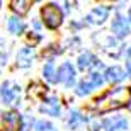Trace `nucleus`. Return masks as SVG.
Listing matches in <instances>:
<instances>
[{
  "mask_svg": "<svg viewBox=\"0 0 131 131\" xmlns=\"http://www.w3.org/2000/svg\"><path fill=\"white\" fill-rule=\"evenodd\" d=\"M126 67H128V72H129V75H131V61H128Z\"/></svg>",
  "mask_w": 131,
  "mask_h": 131,
  "instance_id": "nucleus-21",
  "label": "nucleus"
},
{
  "mask_svg": "<svg viewBox=\"0 0 131 131\" xmlns=\"http://www.w3.org/2000/svg\"><path fill=\"white\" fill-rule=\"evenodd\" d=\"M112 32L116 34L117 38H124L129 34V24L126 22V19H123L121 15H117L116 19L112 20Z\"/></svg>",
  "mask_w": 131,
  "mask_h": 131,
  "instance_id": "nucleus-6",
  "label": "nucleus"
},
{
  "mask_svg": "<svg viewBox=\"0 0 131 131\" xmlns=\"http://www.w3.org/2000/svg\"><path fill=\"white\" fill-rule=\"evenodd\" d=\"M128 56H129V58H131V48L128 49Z\"/></svg>",
  "mask_w": 131,
  "mask_h": 131,
  "instance_id": "nucleus-22",
  "label": "nucleus"
},
{
  "mask_svg": "<svg viewBox=\"0 0 131 131\" xmlns=\"http://www.w3.org/2000/svg\"><path fill=\"white\" fill-rule=\"evenodd\" d=\"M129 20H131V9H129Z\"/></svg>",
  "mask_w": 131,
  "mask_h": 131,
  "instance_id": "nucleus-23",
  "label": "nucleus"
},
{
  "mask_svg": "<svg viewBox=\"0 0 131 131\" xmlns=\"http://www.w3.org/2000/svg\"><path fill=\"white\" fill-rule=\"evenodd\" d=\"M128 128V121L121 116H114L104 121V129L106 131H123Z\"/></svg>",
  "mask_w": 131,
  "mask_h": 131,
  "instance_id": "nucleus-5",
  "label": "nucleus"
},
{
  "mask_svg": "<svg viewBox=\"0 0 131 131\" xmlns=\"http://www.w3.org/2000/svg\"><path fill=\"white\" fill-rule=\"evenodd\" d=\"M106 19H107V9L106 7H95L90 12V15L87 17V20L90 24H102Z\"/></svg>",
  "mask_w": 131,
  "mask_h": 131,
  "instance_id": "nucleus-10",
  "label": "nucleus"
},
{
  "mask_svg": "<svg viewBox=\"0 0 131 131\" xmlns=\"http://www.w3.org/2000/svg\"><path fill=\"white\" fill-rule=\"evenodd\" d=\"M36 129L38 131H56L54 126L51 124V123H48V121H38L36 123Z\"/></svg>",
  "mask_w": 131,
  "mask_h": 131,
  "instance_id": "nucleus-18",
  "label": "nucleus"
},
{
  "mask_svg": "<svg viewBox=\"0 0 131 131\" xmlns=\"http://www.w3.org/2000/svg\"><path fill=\"white\" fill-rule=\"evenodd\" d=\"M60 101L58 99H54V97H49L44 101V104L41 106V111L46 112V114H49V116H58L60 114Z\"/></svg>",
  "mask_w": 131,
  "mask_h": 131,
  "instance_id": "nucleus-9",
  "label": "nucleus"
},
{
  "mask_svg": "<svg viewBox=\"0 0 131 131\" xmlns=\"http://www.w3.org/2000/svg\"><path fill=\"white\" fill-rule=\"evenodd\" d=\"M102 82H104V78H102L101 73H90L87 78V83L90 85V89H95V87H101Z\"/></svg>",
  "mask_w": 131,
  "mask_h": 131,
  "instance_id": "nucleus-15",
  "label": "nucleus"
},
{
  "mask_svg": "<svg viewBox=\"0 0 131 131\" xmlns=\"http://www.w3.org/2000/svg\"><path fill=\"white\" fill-rule=\"evenodd\" d=\"M58 80H60V82H63L65 85H68V87L73 83V80H75V70H73V67L70 63H63L61 67H60Z\"/></svg>",
  "mask_w": 131,
  "mask_h": 131,
  "instance_id": "nucleus-4",
  "label": "nucleus"
},
{
  "mask_svg": "<svg viewBox=\"0 0 131 131\" xmlns=\"http://www.w3.org/2000/svg\"><path fill=\"white\" fill-rule=\"evenodd\" d=\"M29 7H31V2H27V0H15V2H12V9L17 14H27Z\"/></svg>",
  "mask_w": 131,
  "mask_h": 131,
  "instance_id": "nucleus-14",
  "label": "nucleus"
},
{
  "mask_svg": "<svg viewBox=\"0 0 131 131\" xmlns=\"http://www.w3.org/2000/svg\"><path fill=\"white\" fill-rule=\"evenodd\" d=\"M99 121H90V131H97L99 129Z\"/></svg>",
  "mask_w": 131,
  "mask_h": 131,
  "instance_id": "nucleus-20",
  "label": "nucleus"
},
{
  "mask_svg": "<svg viewBox=\"0 0 131 131\" xmlns=\"http://www.w3.org/2000/svg\"><path fill=\"white\" fill-rule=\"evenodd\" d=\"M90 90H92V89H90V85L87 83V80H82L80 85H78V89H77V94L78 95H85V94H89Z\"/></svg>",
  "mask_w": 131,
  "mask_h": 131,
  "instance_id": "nucleus-19",
  "label": "nucleus"
},
{
  "mask_svg": "<svg viewBox=\"0 0 131 131\" xmlns=\"http://www.w3.org/2000/svg\"><path fill=\"white\" fill-rule=\"evenodd\" d=\"M80 123H82V117H80V114H78L77 111L70 112V117H68V126H70V128H77Z\"/></svg>",
  "mask_w": 131,
  "mask_h": 131,
  "instance_id": "nucleus-17",
  "label": "nucleus"
},
{
  "mask_svg": "<svg viewBox=\"0 0 131 131\" xmlns=\"http://www.w3.org/2000/svg\"><path fill=\"white\" fill-rule=\"evenodd\" d=\"M4 124L10 131H19L20 129V116L15 111H9L4 114Z\"/></svg>",
  "mask_w": 131,
  "mask_h": 131,
  "instance_id": "nucleus-7",
  "label": "nucleus"
},
{
  "mask_svg": "<svg viewBox=\"0 0 131 131\" xmlns=\"http://www.w3.org/2000/svg\"><path fill=\"white\" fill-rule=\"evenodd\" d=\"M34 56H36V53H34L32 48H20L19 53H17V65L19 67H29L31 61L34 60Z\"/></svg>",
  "mask_w": 131,
  "mask_h": 131,
  "instance_id": "nucleus-8",
  "label": "nucleus"
},
{
  "mask_svg": "<svg viewBox=\"0 0 131 131\" xmlns=\"http://www.w3.org/2000/svg\"><path fill=\"white\" fill-rule=\"evenodd\" d=\"M43 73H44V77L48 78L49 82H56V77H54V65H53V61H48V63L44 65Z\"/></svg>",
  "mask_w": 131,
  "mask_h": 131,
  "instance_id": "nucleus-16",
  "label": "nucleus"
},
{
  "mask_svg": "<svg viewBox=\"0 0 131 131\" xmlns=\"http://www.w3.org/2000/svg\"><path fill=\"white\" fill-rule=\"evenodd\" d=\"M95 63H97V61H95L92 53H83V54H80V58H78V68H80V70H87V68H90Z\"/></svg>",
  "mask_w": 131,
  "mask_h": 131,
  "instance_id": "nucleus-12",
  "label": "nucleus"
},
{
  "mask_svg": "<svg viewBox=\"0 0 131 131\" xmlns=\"http://www.w3.org/2000/svg\"><path fill=\"white\" fill-rule=\"evenodd\" d=\"M124 77H126V73L123 72L119 67H111V68H107V70H106V78L109 80V82H112V83L121 82Z\"/></svg>",
  "mask_w": 131,
  "mask_h": 131,
  "instance_id": "nucleus-11",
  "label": "nucleus"
},
{
  "mask_svg": "<svg viewBox=\"0 0 131 131\" xmlns=\"http://www.w3.org/2000/svg\"><path fill=\"white\" fill-rule=\"evenodd\" d=\"M9 31L12 34H20L24 31V22L17 17H10L9 19Z\"/></svg>",
  "mask_w": 131,
  "mask_h": 131,
  "instance_id": "nucleus-13",
  "label": "nucleus"
},
{
  "mask_svg": "<svg viewBox=\"0 0 131 131\" xmlns=\"http://www.w3.org/2000/svg\"><path fill=\"white\" fill-rule=\"evenodd\" d=\"M41 17H43L46 27H49V29H56V27L61 24V17H63V14H61V10L58 9V5L48 4V5H44L43 9H41Z\"/></svg>",
  "mask_w": 131,
  "mask_h": 131,
  "instance_id": "nucleus-2",
  "label": "nucleus"
},
{
  "mask_svg": "<svg viewBox=\"0 0 131 131\" xmlns=\"http://www.w3.org/2000/svg\"><path fill=\"white\" fill-rule=\"evenodd\" d=\"M131 101V89L129 87H117L114 90H109L101 99H95V109L99 112H109L114 109L126 106Z\"/></svg>",
  "mask_w": 131,
  "mask_h": 131,
  "instance_id": "nucleus-1",
  "label": "nucleus"
},
{
  "mask_svg": "<svg viewBox=\"0 0 131 131\" xmlns=\"http://www.w3.org/2000/svg\"><path fill=\"white\" fill-rule=\"evenodd\" d=\"M19 85H14V87H10V82H5L0 89V97L4 99L5 104H17L19 101Z\"/></svg>",
  "mask_w": 131,
  "mask_h": 131,
  "instance_id": "nucleus-3",
  "label": "nucleus"
}]
</instances>
